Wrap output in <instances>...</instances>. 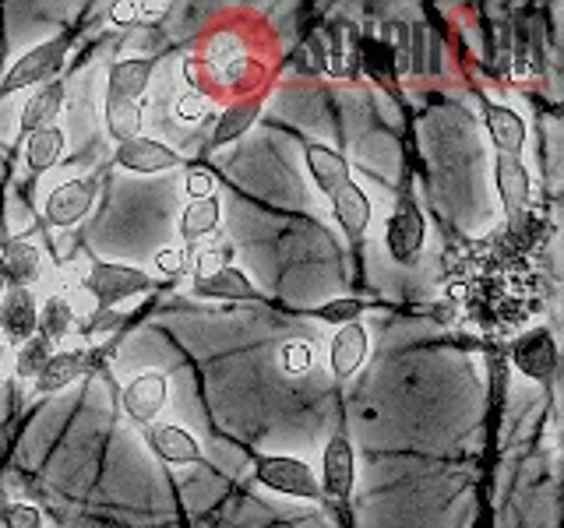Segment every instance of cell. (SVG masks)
<instances>
[{"instance_id": "obj_1", "label": "cell", "mask_w": 564, "mask_h": 528, "mask_svg": "<svg viewBox=\"0 0 564 528\" xmlns=\"http://www.w3.org/2000/svg\"><path fill=\"white\" fill-rule=\"evenodd\" d=\"M423 243H427V222H423V208L413 194L410 176H405L399 184L392 216L384 222V246L399 264H416L423 257Z\"/></svg>"}, {"instance_id": "obj_2", "label": "cell", "mask_w": 564, "mask_h": 528, "mask_svg": "<svg viewBox=\"0 0 564 528\" xmlns=\"http://www.w3.org/2000/svg\"><path fill=\"white\" fill-rule=\"evenodd\" d=\"M70 53V32H61L53 35V40L32 46L29 53H22L11 70L4 75V81H0V96H11V92H22V88H40L46 81H53L64 70V61Z\"/></svg>"}, {"instance_id": "obj_3", "label": "cell", "mask_w": 564, "mask_h": 528, "mask_svg": "<svg viewBox=\"0 0 564 528\" xmlns=\"http://www.w3.org/2000/svg\"><path fill=\"white\" fill-rule=\"evenodd\" d=\"M254 483H261L272 493H286V497H296V501H311V504L325 501L322 483H317L311 465L304 458H293V454H261L254 462Z\"/></svg>"}, {"instance_id": "obj_4", "label": "cell", "mask_w": 564, "mask_h": 528, "mask_svg": "<svg viewBox=\"0 0 564 528\" xmlns=\"http://www.w3.org/2000/svg\"><path fill=\"white\" fill-rule=\"evenodd\" d=\"M85 289L96 296V304L102 310H113L120 299L152 289V278L141 268H131V264L99 261V264H93V272L85 275Z\"/></svg>"}, {"instance_id": "obj_5", "label": "cell", "mask_w": 564, "mask_h": 528, "mask_svg": "<svg viewBox=\"0 0 564 528\" xmlns=\"http://www.w3.org/2000/svg\"><path fill=\"white\" fill-rule=\"evenodd\" d=\"M106 360V349H70V352H53L50 363L35 377V395H57L75 381L88 377L99 370Z\"/></svg>"}, {"instance_id": "obj_6", "label": "cell", "mask_w": 564, "mask_h": 528, "mask_svg": "<svg viewBox=\"0 0 564 528\" xmlns=\"http://www.w3.org/2000/svg\"><path fill=\"white\" fill-rule=\"evenodd\" d=\"M99 194V180L96 176H75V180L61 184L57 190H50L46 198V222L57 226V229H67L82 222L88 211H93V201Z\"/></svg>"}, {"instance_id": "obj_7", "label": "cell", "mask_w": 564, "mask_h": 528, "mask_svg": "<svg viewBox=\"0 0 564 528\" xmlns=\"http://www.w3.org/2000/svg\"><path fill=\"white\" fill-rule=\"evenodd\" d=\"M166 395H170V387H166L163 370H141V374L131 377L128 387H123L120 405H123V413L138 422V427H152L155 416L163 413Z\"/></svg>"}, {"instance_id": "obj_8", "label": "cell", "mask_w": 564, "mask_h": 528, "mask_svg": "<svg viewBox=\"0 0 564 528\" xmlns=\"http://www.w3.org/2000/svg\"><path fill=\"white\" fill-rule=\"evenodd\" d=\"M511 366L529 381H551L557 370V342L546 328H529L511 345Z\"/></svg>"}, {"instance_id": "obj_9", "label": "cell", "mask_w": 564, "mask_h": 528, "mask_svg": "<svg viewBox=\"0 0 564 528\" xmlns=\"http://www.w3.org/2000/svg\"><path fill=\"white\" fill-rule=\"evenodd\" d=\"M352 480H357V462H352V444L346 433H335L322 454V497L346 504L352 497Z\"/></svg>"}, {"instance_id": "obj_10", "label": "cell", "mask_w": 564, "mask_h": 528, "mask_svg": "<svg viewBox=\"0 0 564 528\" xmlns=\"http://www.w3.org/2000/svg\"><path fill=\"white\" fill-rule=\"evenodd\" d=\"M328 201H332V216H335V222L343 226L349 246L360 254L364 237H367V226H370V216H375V208H370V198L360 190L357 180H349V184H343L335 194H328Z\"/></svg>"}, {"instance_id": "obj_11", "label": "cell", "mask_w": 564, "mask_h": 528, "mask_svg": "<svg viewBox=\"0 0 564 528\" xmlns=\"http://www.w3.org/2000/svg\"><path fill=\"white\" fill-rule=\"evenodd\" d=\"M145 444L170 465H202L205 462L198 437L184 427H176V422H152V427H145Z\"/></svg>"}, {"instance_id": "obj_12", "label": "cell", "mask_w": 564, "mask_h": 528, "mask_svg": "<svg viewBox=\"0 0 564 528\" xmlns=\"http://www.w3.org/2000/svg\"><path fill=\"white\" fill-rule=\"evenodd\" d=\"M113 158H117L120 169H131V173H141V176L163 173V169H173V166L184 163V158L176 155L170 145H163V141H155V138H145V134H138L131 141H123V145H117Z\"/></svg>"}, {"instance_id": "obj_13", "label": "cell", "mask_w": 564, "mask_h": 528, "mask_svg": "<svg viewBox=\"0 0 564 528\" xmlns=\"http://www.w3.org/2000/svg\"><path fill=\"white\" fill-rule=\"evenodd\" d=\"M0 339L25 345L35 331H40V304L29 289H8L0 299Z\"/></svg>"}, {"instance_id": "obj_14", "label": "cell", "mask_w": 564, "mask_h": 528, "mask_svg": "<svg viewBox=\"0 0 564 528\" xmlns=\"http://www.w3.org/2000/svg\"><path fill=\"white\" fill-rule=\"evenodd\" d=\"M191 293L198 299H219V304H251L261 293L254 289V282L247 278L240 268L234 264H226L219 272H208V275H198L191 282Z\"/></svg>"}, {"instance_id": "obj_15", "label": "cell", "mask_w": 564, "mask_h": 528, "mask_svg": "<svg viewBox=\"0 0 564 528\" xmlns=\"http://www.w3.org/2000/svg\"><path fill=\"white\" fill-rule=\"evenodd\" d=\"M494 184H498V198L505 216H519V211L533 198V180L522 166V155H498L494 163Z\"/></svg>"}, {"instance_id": "obj_16", "label": "cell", "mask_w": 564, "mask_h": 528, "mask_svg": "<svg viewBox=\"0 0 564 528\" xmlns=\"http://www.w3.org/2000/svg\"><path fill=\"white\" fill-rule=\"evenodd\" d=\"M367 352H370V339L364 324H343L335 331V339L328 342V366L335 381H349L357 374L367 360Z\"/></svg>"}, {"instance_id": "obj_17", "label": "cell", "mask_w": 564, "mask_h": 528, "mask_svg": "<svg viewBox=\"0 0 564 528\" xmlns=\"http://www.w3.org/2000/svg\"><path fill=\"white\" fill-rule=\"evenodd\" d=\"M484 120H487V134L494 141V148H498V155H522L529 131H525V120L511 110V106L484 99Z\"/></svg>"}, {"instance_id": "obj_18", "label": "cell", "mask_w": 564, "mask_h": 528, "mask_svg": "<svg viewBox=\"0 0 564 528\" xmlns=\"http://www.w3.org/2000/svg\"><path fill=\"white\" fill-rule=\"evenodd\" d=\"M43 268L40 246L29 240H8L0 243V272H4L8 289H29Z\"/></svg>"}, {"instance_id": "obj_19", "label": "cell", "mask_w": 564, "mask_h": 528, "mask_svg": "<svg viewBox=\"0 0 564 528\" xmlns=\"http://www.w3.org/2000/svg\"><path fill=\"white\" fill-rule=\"evenodd\" d=\"M304 163L311 169V180L317 184V190L325 194H335L343 184L352 180V169H349V158L343 152H335L328 145H317V141H311V145L304 148Z\"/></svg>"}, {"instance_id": "obj_20", "label": "cell", "mask_w": 564, "mask_h": 528, "mask_svg": "<svg viewBox=\"0 0 564 528\" xmlns=\"http://www.w3.org/2000/svg\"><path fill=\"white\" fill-rule=\"evenodd\" d=\"M64 96H67V88H64L61 78H53V81L35 88V92L29 96V102H25V110H22V134L29 138L35 131L50 128V123L57 120V113H61Z\"/></svg>"}, {"instance_id": "obj_21", "label": "cell", "mask_w": 564, "mask_h": 528, "mask_svg": "<svg viewBox=\"0 0 564 528\" xmlns=\"http://www.w3.org/2000/svg\"><path fill=\"white\" fill-rule=\"evenodd\" d=\"M152 70H155V61H152V57H128V61H117V64L110 67V78H106V96H113V99H131V102H134V99L149 88Z\"/></svg>"}, {"instance_id": "obj_22", "label": "cell", "mask_w": 564, "mask_h": 528, "mask_svg": "<svg viewBox=\"0 0 564 528\" xmlns=\"http://www.w3.org/2000/svg\"><path fill=\"white\" fill-rule=\"evenodd\" d=\"M208 67L223 85H237L247 78V53L234 35H216L208 46Z\"/></svg>"}, {"instance_id": "obj_23", "label": "cell", "mask_w": 564, "mask_h": 528, "mask_svg": "<svg viewBox=\"0 0 564 528\" xmlns=\"http://www.w3.org/2000/svg\"><path fill=\"white\" fill-rule=\"evenodd\" d=\"M261 106H264V99H237V102H229L226 110H223V117H219V123H216V131H212V145H226V141H237V138H243L247 131L254 128V120L261 117Z\"/></svg>"}, {"instance_id": "obj_24", "label": "cell", "mask_w": 564, "mask_h": 528, "mask_svg": "<svg viewBox=\"0 0 564 528\" xmlns=\"http://www.w3.org/2000/svg\"><path fill=\"white\" fill-rule=\"evenodd\" d=\"M64 148H67V138H64L61 128H43V131L29 134V141H25V166H29V173L40 176V173L53 169L64 158Z\"/></svg>"}, {"instance_id": "obj_25", "label": "cell", "mask_w": 564, "mask_h": 528, "mask_svg": "<svg viewBox=\"0 0 564 528\" xmlns=\"http://www.w3.org/2000/svg\"><path fill=\"white\" fill-rule=\"evenodd\" d=\"M223 219V205L219 198H198V201H187V208L181 211V240L187 246H194L202 237L216 233Z\"/></svg>"}, {"instance_id": "obj_26", "label": "cell", "mask_w": 564, "mask_h": 528, "mask_svg": "<svg viewBox=\"0 0 564 528\" xmlns=\"http://www.w3.org/2000/svg\"><path fill=\"white\" fill-rule=\"evenodd\" d=\"M106 131H110V138L117 141V145L138 138L141 134V106L131 99L106 96Z\"/></svg>"}, {"instance_id": "obj_27", "label": "cell", "mask_w": 564, "mask_h": 528, "mask_svg": "<svg viewBox=\"0 0 564 528\" xmlns=\"http://www.w3.org/2000/svg\"><path fill=\"white\" fill-rule=\"evenodd\" d=\"M70 324H75V310H70V304L64 296H50L40 307V331L35 334H43L46 342L57 345L61 339H67Z\"/></svg>"}, {"instance_id": "obj_28", "label": "cell", "mask_w": 564, "mask_h": 528, "mask_svg": "<svg viewBox=\"0 0 564 528\" xmlns=\"http://www.w3.org/2000/svg\"><path fill=\"white\" fill-rule=\"evenodd\" d=\"M53 356V342H46L43 334H32L25 345H18V360H14V374L18 381H35L40 370L50 363Z\"/></svg>"}, {"instance_id": "obj_29", "label": "cell", "mask_w": 564, "mask_h": 528, "mask_svg": "<svg viewBox=\"0 0 564 528\" xmlns=\"http://www.w3.org/2000/svg\"><path fill=\"white\" fill-rule=\"evenodd\" d=\"M367 310L364 299H352V296H335L328 299V304L322 307H314L311 317H317V321H325V324H357V317Z\"/></svg>"}, {"instance_id": "obj_30", "label": "cell", "mask_w": 564, "mask_h": 528, "mask_svg": "<svg viewBox=\"0 0 564 528\" xmlns=\"http://www.w3.org/2000/svg\"><path fill=\"white\" fill-rule=\"evenodd\" d=\"M279 366L286 370V374H307V370L314 366V352L307 342H290L282 345L279 352Z\"/></svg>"}, {"instance_id": "obj_31", "label": "cell", "mask_w": 564, "mask_h": 528, "mask_svg": "<svg viewBox=\"0 0 564 528\" xmlns=\"http://www.w3.org/2000/svg\"><path fill=\"white\" fill-rule=\"evenodd\" d=\"M0 528H43V518L32 504H4L0 507Z\"/></svg>"}, {"instance_id": "obj_32", "label": "cell", "mask_w": 564, "mask_h": 528, "mask_svg": "<svg viewBox=\"0 0 564 528\" xmlns=\"http://www.w3.org/2000/svg\"><path fill=\"white\" fill-rule=\"evenodd\" d=\"M184 187H187V194H191V201H198V198H216V176H212L205 166H191Z\"/></svg>"}, {"instance_id": "obj_33", "label": "cell", "mask_w": 564, "mask_h": 528, "mask_svg": "<svg viewBox=\"0 0 564 528\" xmlns=\"http://www.w3.org/2000/svg\"><path fill=\"white\" fill-rule=\"evenodd\" d=\"M149 11H159V4H141V0H120V4L110 8V18H113V25H134Z\"/></svg>"}, {"instance_id": "obj_34", "label": "cell", "mask_w": 564, "mask_h": 528, "mask_svg": "<svg viewBox=\"0 0 564 528\" xmlns=\"http://www.w3.org/2000/svg\"><path fill=\"white\" fill-rule=\"evenodd\" d=\"M123 324V314H117V310H96L88 321H82V331L85 334H110V331H117Z\"/></svg>"}, {"instance_id": "obj_35", "label": "cell", "mask_w": 564, "mask_h": 528, "mask_svg": "<svg viewBox=\"0 0 564 528\" xmlns=\"http://www.w3.org/2000/svg\"><path fill=\"white\" fill-rule=\"evenodd\" d=\"M205 110H208V102H205V96H202V92H184L181 99H176V117L187 120V123L202 120V117H205Z\"/></svg>"}, {"instance_id": "obj_36", "label": "cell", "mask_w": 564, "mask_h": 528, "mask_svg": "<svg viewBox=\"0 0 564 528\" xmlns=\"http://www.w3.org/2000/svg\"><path fill=\"white\" fill-rule=\"evenodd\" d=\"M155 268L163 275H184L187 272V257L181 251H170V246H166V251L155 254Z\"/></svg>"}, {"instance_id": "obj_37", "label": "cell", "mask_w": 564, "mask_h": 528, "mask_svg": "<svg viewBox=\"0 0 564 528\" xmlns=\"http://www.w3.org/2000/svg\"><path fill=\"white\" fill-rule=\"evenodd\" d=\"M423 57H427V29L423 22L413 25V75H423Z\"/></svg>"}, {"instance_id": "obj_38", "label": "cell", "mask_w": 564, "mask_h": 528, "mask_svg": "<svg viewBox=\"0 0 564 528\" xmlns=\"http://www.w3.org/2000/svg\"><path fill=\"white\" fill-rule=\"evenodd\" d=\"M8 293V282H4V272H0V296Z\"/></svg>"}, {"instance_id": "obj_39", "label": "cell", "mask_w": 564, "mask_h": 528, "mask_svg": "<svg viewBox=\"0 0 564 528\" xmlns=\"http://www.w3.org/2000/svg\"><path fill=\"white\" fill-rule=\"evenodd\" d=\"M4 352H8V342H4V339H0V363H4Z\"/></svg>"}]
</instances>
